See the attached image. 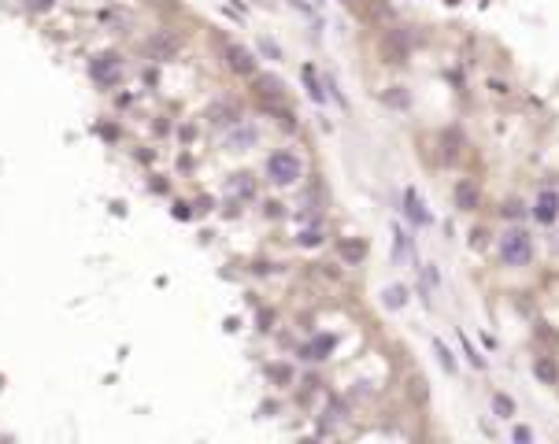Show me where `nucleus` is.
Wrapping results in <instances>:
<instances>
[{
	"instance_id": "obj_21",
	"label": "nucleus",
	"mask_w": 559,
	"mask_h": 444,
	"mask_svg": "<svg viewBox=\"0 0 559 444\" xmlns=\"http://www.w3.org/2000/svg\"><path fill=\"white\" fill-rule=\"evenodd\" d=\"M259 89H263V93H270V97H278V93H282V82H278V78H259Z\"/></svg>"
},
{
	"instance_id": "obj_23",
	"label": "nucleus",
	"mask_w": 559,
	"mask_h": 444,
	"mask_svg": "<svg viewBox=\"0 0 559 444\" xmlns=\"http://www.w3.org/2000/svg\"><path fill=\"white\" fill-rule=\"evenodd\" d=\"M270 377H278V382H289L293 370H289V367H270Z\"/></svg>"
},
{
	"instance_id": "obj_12",
	"label": "nucleus",
	"mask_w": 559,
	"mask_h": 444,
	"mask_svg": "<svg viewBox=\"0 0 559 444\" xmlns=\"http://www.w3.org/2000/svg\"><path fill=\"white\" fill-rule=\"evenodd\" d=\"M249 145H256V130H252V126H244V130H237V134H230V148H249Z\"/></svg>"
},
{
	"instance_id": "obj_2",
	"label": "nucleus",
	"mask_w": 559,
	"mask_h": 444,
	"mask_svg": "<svg viewBox=\"0 0 559 444\" xmlns=\"http://www.w3.org/2000/svg\"><path fill=\"white\" fill-rule=\"evenodd\" d=\"M267 178L275 181V186H293V181L301 178V160H296L293 152H275L267 160Z\"/></svg>"
},
{
	"instance_id": "obj_20",
	"label": "nucleus",
	"mask_w": 559,
	"mask_h": 444,
	"mask_svg": "<svg viewBox=\"0 0 559 444\" xmlns=\"http://www.w3.org/2000/svg\"><path fill=\"white\" fill-rule=\"evenodd\" d=\"M434 352H437V356H441V363H445V370H452V367H456V359L448 356V348H445V341H434Z\"/></svg>"
},
{
	"instance_id": "obj_15",
	"label": "nucleus",
	"mask_w": 559,
	"mask_h": 444,
	"mask_svg": "<svg viewBox=\"0 0 559 444\" xmlns=\"http://www.w3.org/2000/svg\"><path fill=\"white\" fill-rule=\"evenodd\" d=\"M230 193L233 197H252V178L241 174V181H230Z\"/></svg>"
},
{
	"instance_id": "obj_25",
	"label": "nucleus",
	"mask_w": 559,
	"mask_h": 444,
	"mask_svg": "<svg viewBox=\"0 0 559 444\" xmlns=\"http://www.w3.org/2000/svg\"><path fill=\"white\" fill-rule=\"evenodd\" d=\"M26 4H30V8H37V11H48L52 4H56V0H26Z\"/></svg>"
},
{
	"instance_id": "obj_4",
	"label": "nucleus",
	"mask_w": 559,
	"mask_h": 444,
	"mask_svg": "<svg viewBox=\"0 0 559 444\" xmlns=\"http://www.w3.org/2000/svg\"><path fill=\"white\" fill-rule=\"evenodd\" d=\"M223 56H226V63H230V71H237V74H252L256 71V60H252V52L249 48H241V45H223Z\"/></svg>"
},
{
	"instance_id": "obj_9",
	"label": "nucleus",
	"mask_w": 559,
	"mask_h": 444,
	"mask_svg": "<svg viewBox=\"0 0 559 444\" xmlns=\"http://www.w3.org/2000/svg\"><path fill=\"white\" fill-rule=\"evenodd\" d=\"M385 52L393 56V63H404V56H408V34L404 30H389L385 34Z\"/></svg>"
},
{
	"instance_id": "obj_7",
	"label": "nucleus",
	"mask_w": 559,
	"mask_h": 444,
	"mask_svg": "<svg viewBox=\"0 0 559 444\" xmlns=\"http://www.w3.org/2000/svg\"><path fill=\"white\" fill-rule=\"evenodd\" d=\"M178 52V37L174 34H156V37H149V56L152 60H171Z\"/></svg>"
},
{
	"instance_id": "obj_26",
	"label": "nucleus",
	"mask_w": 559,
	"mask_h": 444,
	"mask_svg": "<svg viewBox=\"0 0 559 444\" xmlns=\"http://www.w3.org/2000/svg\"><path fill=\"white\" fill-rule=\"evenodd\" d=\"M530 437H534V433H530V429H526V426H518V429H515V440H518V444H526Z\"/></svg>"
},
{
	"instance_id": "obj_10",
	"label": "nucleus",
	"mask_w": 559,
	"mask_h": 444,
	"mask_svg": "<svg viewBox=\"0 0 559 444\" xmlns=\"http://www.w3.org/2000/svg\"><path fill=\"white\" fill-rule=\"evenodd\" d=\"M404 204H408V218H411V222H419V226H426V222H430V211L422 207V197H419L415 189L404 193Z\"/></svg>"
},
{
	"instance_id": "obj_1",
	"label": "nucleus",
	"mask_w": 559,
	"mask_h": 444,
	"mask_svg": "<svg viewBox=\"0 0 559 444\" xmlns=\"http://www.w3.org/2000/svg\"><path fill=\"white\" fill-rule=\"evenodd\" d=\"M500 259L508 267H526L530 259H534V241H530V233L526 230H508L500 237Z\"/></svg>"
},
{
	"instance_id": "obj_13",
	"label": "nucleus",
	"mask_w": 559,
	"mask_h": 444,
	"mask_svg": "<svg viewBox=\"0 0 559 444\" xmlns=\"http://www.w3.org/2000/svg\"><path fill=\"white\" fill-rule=\"evenodd\" d=\"M385 304L389 307H404L408 304V289H404V285H389V289H385Z\"/></svg>"
},
{
	"instance_id": "obj_5",
	"label": "nucleus",
	"mask_w": 559,
	"mask_h": 444,
	"mask_svg": "<svg viewBox=\"0 0 559 444\" xmlns=\"http://www.w3.org/2000/svg\"><path fill=\"white\" fill-rule=\"evenodd\" d=\"M534 218H537V222H555V218H559V193H555V189H544V193H537Z\"/></svg>"
},
{
	"instance_id": "obj_14",
	"label": "nucleus",
	"mask_w": 559,
	"mask_h": 444,
	"mask_svg": "<svg viewBox=\"0 0 559 444\" xmlns=\"http://www.w3.org/2000/svg\"><path fill=\"white\" fill-rule=\"evenodd\" d=\"M492 411H497L500 419H508V415H515V403L504 396V393H497V396H492Z\"/></svg>"
},
{
	"instance_id": "obj_11",
	"label": "nucleus",
	"mask_w": 559,
	"mask_h": 444,
	"mask_svg": "<svg viewBox=\"0 0 559 444\" xmlns=\"http://www.w3.org/2000/svg\"><path fill=\"white\" fill-rule=\"evenodd\" d=\"M330 352H333V337H315V341L304 348V356L308 359H326Z\"/></svg>"
},
{
	"instance_id": "obj_22",
	"label": "nucleus",
	"mask_w": 559,
	"mask_h": 444,
	"mask_svg": "<svg viewBox=\"0 0 559 444\" xmlns=\"http://www.w3.org/2000/svg\"><path fill=\"white\" fill-rule=\"evenodd\" d=\"M460 341H463V352H467V359H471V363H474V367H485V359H482V356H478V352L471 348V341H467V337H463V333H460Z\"/></svg>"
},
{
	"instance_id": "obj_16",
	"label": "nucleus",
	"mask_w": 559,
	"mask_h": 444,
	"mask_svg": "<svg viewBox=\"0 0 559 444\" xmlns=\"http://www.w3.org/2000/svg\"><path fill=\"white\" fill-rule=\"evenodd\" d=\"M385 104H393V108H408V93L396 85L393 93H385Z\"/></svg>"
},
{
	"instance_id": "obj_8",
	"label": "nucleus",
	"mask_w": 559,
	"mask_h": 444,
	"mask_svg": "<svg viewBox=\"0 0 559 444\" xmlns=\"http://www.w3.org/2000/svg\"><path fill=\"white\" fill-rule=\"evenodd\" d=\"M534 374L541 385H559V363L552 356H537L534 359Z\"/></svg>"
},
{
	"instance_id": "obj_18",
	"label": "nucleus",
	"mask_w": 559,
	"mask_h": 444,
	"mask_svg": "<svg viewBox=\"0 0 559 444\" xmlns=\"http://www.w3.org/2000/svg\"><path fill=\"white\" fill-rule=\"evenodd\" d=\"M296 241H301L304 248H315V244H322V233H319V230H304Z\"/></svg>"
},
{
	"instance_id": "obj_24",
	"label": "nucleus",
	"mask_w": 559,
	"mask_h": 444,
	"mask_svg": "<svg viewBox=\"0 0 559 444\" xmlns=\"http://www.w3.org/2000/svg\"><path fill=\"white\" fill-rule=\"evenodd\" d=\"M485 237H489L485 230H474V233H471V244H474V248H482V244H485Z\"/></svg>"
},
{
	"instance_id": "obj_6",
	"label": "nucleus",
	"mask_w": 559,
	"mask_h": 444,
	"mask_svg": "<svg viewBox=\"0 0 559 444\" xmlns=\"http://www.w3.org/2000/svg\"><path fill=\"white\" fill-rule=\"evenodd\" d=\"M482 204V193H478V186L471 178H460L456 181V207L460 211H474V207Z\"/></svg>"
},
{
	"instance_id": "obj_3",
	"label": "nucleus",
	"mask_w": 559,
	"mask_h": 444,
	"mask_svg": "<svg viewBox=\"0 0 559 444\" xmlns=\"http://www.w3.org/2000/svg\"><path fill=\"white\" fill-rule=\"evenodd\" d=\"M123 71V60L115 56V52H100V56H93V63H89V74H93V82L100 85H111L115 78H119Z\"/></svg>"
},
{
	"instance_id": "obj_17",
	"label": "nucleus",
	"mask_w": 559,
	"mask_h": 444,
	"mask_svg": "<svg viewBox=\"0 0 559 444\" xmlns=\"http://www.w3.org/2000/svg\"><path fill=\"white\" fill-rule=\"evenodd\" d=\"M341 252H345V259H363V252H367V248L356 244V241H345V244H341Z\"/></svg>"
},
{
	"instance_id": "obj_19",
	"label": "nucleus",
	"mask_w": 559,
	"mask_h": 444,
	"mask_svg": "<svg viewBox=\"0 0 559 444\" xmlns=\"http://www.w3.org/2000/svg\"><path fill=\"white\" fill-rule=\"evenodd\" d=\"M500 215H504V218H518V215H523V204H518V200H504Z\"/></svg>"
}]
</instances>
